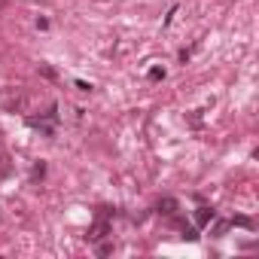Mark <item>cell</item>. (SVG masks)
I'll return each instance as SVG.
<instances>
[{
	"mask_svg": "<svg viewBox=\"0 0 259 259\" xmlns=\"http://www.w3.org/2000/svg\"><path fill=\"white\" fill-rule=\"evenodd\" d=\"M43 174H46V165H43V162H40V165H34V180H40Z\"/></svg>",
	"mask_w": 259,
	"mask_h": 259,
	"instance_id": "5b68a950",
	"label": "cell"
},
{
	"mask_svg": "<svg viewBox=\"0 0 259 259\" xmlns=\"http://www.w3.org/2000/svg\"><path fill=\"white\" fill-rule=\"evenodd\" d=\"M183 238H189V241H195V238H198V232H195V229H183Z\"/></svg>",
	"mask_w": 259,
	"mask_h": 259,
	"instance_id": "9c48e42d",
	"label": "cell"
},
{
	"mask_svg": "<svg viewBox=\"0 0 259 259\" xmlns=\"http://www.w3.org/2000/svg\"><path fill=\"white\" fill-rule=\"evenodd\" d=\"M107 235H110V223H107V217H101V220L89 229V235H85V238H89V241H104Z\"/></svg>",
	"mask_w": 259,
	"mask_h": 259,
	"instance_id": "6da1fadb",
	"label": "cell"
},
{
	"mask_svg": "<svg viewBox=\"0 0 259 259\" xmlns=\"http://www.w3.org/2000/svg\"><path fill=\"white\" fill-rule=\"evenodd\" d=\"M98 253H101V256H110V253H113V244H107V241H104V244L98 247Z\"/></svg>",
	"mask_w": 259,
	"mask_h": 259,
	"instance_id": "52a82bcc",
	"label": "cell"
},
{
	"mask_svg": "<svg viewBox=\"0 0 259 259\" xmlns=\"http://www.w3.org/2000/svg\"><path fill=\"white\" fill-rule=\"evenodd\" d=\"M229 226H241V229H253V223H250L247 217H235V220H232Z\"/></svg>",
	"mask_w": 259,
	"mask_h": 259,
	"instance_id": "277c9868",
	"label": "cell"
},
{
	"mask_svg": "<svg viewBox=\"0 0 259 259\" xmlns=\"http://www.w3.org/2000/svg\"><path fill=\"white\" fill-rule=\"evenodd\" d=\"M159 210H162V213H174V210H177V201H174V198H162V201H159Z\"/></svg>",
	"mask_w": 259,
	"mask_h": 259,
	"instance_id": "3957f363",
	"label": "cell"
},
{
	"mask_svg": "<svg viewBox=\"0 0 259 259\" xmlns=\"http://www.w3.org/2000/svg\"><path fill=\"white\" fill-rule=\"evenodd\" d=\"M162 76H165V70H162V67H153V70H150V79H162Z\"/></svg>",
	"mask_w": 259,
	"mask_h": 259,
	"instance_id": "ba28073f",
	"label": "cell"
},
{
	"mask_svg": "<svg viewBox=\"0 0 259 259\" xmlns=\"http://www.w3.org/2000/svg\"><path fill=\"white\" fill-rule=\"evenodd\" d=\"M226 229H229V223H226V220H220V223H217V226H213V235H223V232H226Z\"/></svg>",
	"mask_w": 259,
	"mask_h": 259,
	"instance_id": "8992f818",
	"label": "cell"
},
{
	"mask_svg": "<svg viewBox=\"0 0 259 259\" xmlns=\"http://www.w3.org/2000/svg\"><path fill=\"white\" fill-rule=\"evenodd\" d=\"M213 223V210L210 207H198L195 210V226H210Z\"/></svg>",
	"mask_w": 259,
	"mask_h": 259,
	"instance_id": "7a4b0ae2",
	"label": "cell"
}]
</instances>
